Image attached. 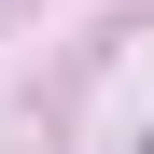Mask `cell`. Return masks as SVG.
<instances>
[{
  "instance_id": "cell-1",
  "label": "cell",
  "mask_w": 154,
  "mask_h": 154,
  "mask_svg": "<svg viewBox=\"0 0 154 154\" xmlns=\"http://www.w3.org/2000/svg\"><path fill=\"white\" fill-rule=\"evenodd\" d=\"M140 154H154V140H140Z\"/></svg>"
}]
</instances>
